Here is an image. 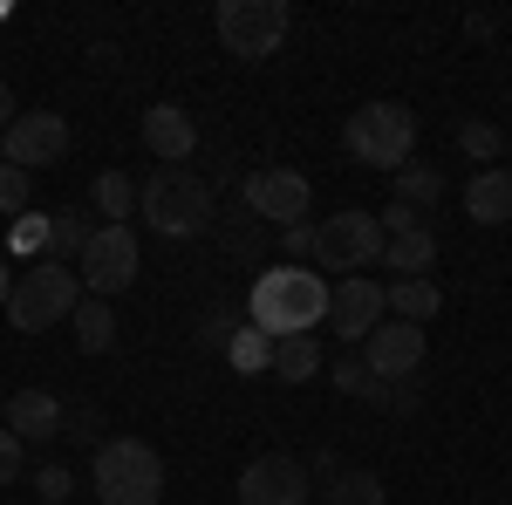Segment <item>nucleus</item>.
I'll list each match as a JSON object with an SVG mask.
<instances>
[{"mask_svg": "<svg viewBox=\"0 0 512 505\" xmlns=\"http://www.w3.org/2000/svg\"><path fill=\"white\" fill-rule=\"evenodd\" d=\"M246 314H253V328L267 335V342H287V335H315L321 321H328V280L315 267H267L253 273V287H246Z\"/></svg>", "mask_w": 512, "mask_h": 505, "instance_id": "1", "label": "nucleus"}, {"mask_svg": "<svg viewBox=\"0 0 512 505\" xmlns=\"http://www.w3.org/2000/svg\"><path fill=\"white\" fill-rule=\"evenodd\" d=\"M137 219L158 239H198L212 226V185L198 171H185V164H158L137 185Z\"/></svg>", "mask_w": 512, "mask_h": 505, "instance_id": "2", "label": "nucleus"}, {"mask_svg": "<svg viewBox=\"0 0 512 505\" xmlns=\"http://www.w3.org/2000/svg\"><path fill=\"white\" fill-rule=\"evenodd\" d=\"M96 505H164V458L144 437H110L96 444Z\"/></svg>", "mask_w": 512, "mask_h": 505, "instance_id": "3", "label": "nucleus"}, {"mask_svg": "<svg viewBox=\"0 0 512 505\" xmlns=\"http://www.w3.org/2000/svg\"><path fill=\"white\" fill-rule=\"evenodd\" d=\"M82 301V273L62 267V260H28V267L14 273V294H7V321L21 328V335H41V328H55V321H69Z\"/></svg>", "mask_w": 512, "mask_h": 505, "instance_id": "4", "label": "nucleus"}, {"mask_svg": "<svg viewBox=\"0 0 512 505\" xmlns=\"http://www.w3.org/2000/svg\"><path fill=\"white\" fill-rule=\"evenodd\" d=\"M342 144H349L355 164H369V171H403L410 151H417V117L403 110V103H362L342 130Z\"/></svg>", "mask_w": 512, "mask_h": 505, "instance_id": "5", "label": "nucleus"}, {"mask_svg": "<svg viewBox=\"0 0 512 505\" xmlns=\"http://www.w3.org/2000/svg\"><path fill=\"white\" fill-rule=\"evenodd\" d=\"M212 28H219V41H226V55L267 62V55H280L294 14H287V0H219V7H212Z\"/></svg>", "mask_w": 512, "mask_h": 505, "instance_id": "6", "label": "nucleus"}, {"mask_svg": "<svg viewBox=\"0 0 512 505\" xmlns=\"http://www.w3.org/2000/svg\"><path fill=\"white\" fill-rule=\"evenodd\" d=\"M315 260L321 273H362L383 260V219L376 212H335L328 226H315Z\"/></svg>", "mask_w": 512, "mask_h": 505, "instance_id": "7", "label": "nucleus"}, {"mask_svg": "<svg viewBox=\"0 0 512 505\" xmlns=\"http://www.w3.org/2000/svg\"><path fill=\"white\" fill-rule=\"evenodd\" d=\"M82 294H96V301H117L123 287L137 280V233L130 226H96L89 233V246H82Z\"/></svg>", "mask_w": 512, "mask_h": 505, "instance_id": "8", "label": "nucleus"}, {"mask_svg": "<svg viewBox=\"0 0 512 505\" xmlns=\"http://www.w3.org/2000/svg\"><path fill=\"white\" fill-rule=\"evenodd\" d=\"M69 151V123L55 117V110H21V117L0 130V164H14V171H48V164H62Z\"/></svg>", "mask_w": 512, "mask_h": 505, "instance_id": "9", "label": "nucleus"}, {"mask_svg": "<svg viewBox=\"0 0 512 505\" xmlns=\"http://www.w3.org/2000/svg\"><path fill=\"white\" fill-rule=\"evenodd\" d=\"M308 198H315V192H308V178L287 171V164H260V171L246 178V212H253L260 226H280V233L308 219Z\"/></svg>", "mask_w": 512, "mask_h": 505, "instance_id": "10", "label": "nucleus"}, {"mask_svg": "<svg viewBox=\"0 0 512 505\" xmlns=\"http://www.w3.org/2000/svg\"><path fill=\"white\" fill-rule=\"evenodd\" d=\"M383 314H390V287L369 280V273H349V280L328 287V328H335L342 342H369V335L383 328Z\"/></svg>", "mask_w": 512, "mask_h": 505, "instance_id": "11", "label": "nucleus"}, {"mask_svg": "<svg viewBox=\"0 0 512 505\" xmlns=\"http://www.w3.org/2000/svg\"><path fill=\"white\" fill-rule=\"evenodd\" d=\"M239 505H308V465L287 458V451H267L239 471Z\"/></svg>", "mask_w": 512, "mask_h": 505, "instance_id": "12", "label": "nucleus"}, {"mask_svg": "<svg viewBox=\"0 0 512 505\" xmlns=\"http://www.w3.org/2000/svg\"><path fill=\"white\" fill-rule=\"evenodd\" d=\"M362 362H369L376 383H403V376H417V369H424V328L390 314V321L362 342Z\"/></svg>", "mask_w": 512, "mask_h": 505, "instance_id": "13", "label": "nucleus"}, {"mask_svg": "<svg viewBox=\"0 0 512 505\" xmlns=\"http://www.w3.org/2000/svg\"><path fill=\"white\" fill-rule=\"evenodd\" d=\"M144 144H151L158 164H185V157L198 151V123L185 117L178 103H151V110H144Z\"/></svg>", "mask_w": 512, "mask_h": 505, "instance_id": "14", "label": "nucleus"}, {"mask_svg": "<svg viewBox=\"0 0 512 505\" xmlns=\"http://www.w3.org/2000/svg\"><path fill=\"white\" fill-rule=\"evenodd\" d=\"M62 403H55V389H14L7 396V430L21 437V444H35V437H55L62 430Z\"/></svg>", "mask_w": 512, "mask_h": 505, "instance_id": "15", "label": "nucleus"}, {"mask_svg": "<svg viewBox=\"0 0 512 505\" xmlns=\"http://www.w3.org/2000/svg\"><path fill=\"white\" fill-rule=\"evenodd\" d=\"M465 219H478V226H506L512 219V171L506 164L472 171V185H465Z\"/></svg>", "mask_w": 512, "mask_h": 505, "instance_id": "16", "label": "nucleus"}, {"mask_svg": "<svg viewBox=\"0 0 512 505\" xmlns=\"http://www.w3.org/2000/svg\"><path fill=\"white\" fill-rule=\"evenodd\" d=\"M383 267L403 273V280H424L437 267V233L431 226H417V233H390L383 239Z\"/></svg>", "mask_w": 512, "mask_h": 505, "instance_id": "17", "label": "nucleus"}, {"mask_svg": "<svg viewBox=\"0 0 512 505\" xmlns=\"http://www.w3.org/2000/svg\"><path fill=\"white\" fill-rule=\"evenodd\" d=\"M96 233V212H82V205H62V212H48V260H82V246Z\"/></svg>", "mask_w": 512, "mask_h": 505, "instance_id": "18", "label": "nucleus"}, {"mask_svg": "<svg viewBox=\"0 0 512 505\" xmlns=\"http://www.w3.org/2000/svg\"><path fill=\"white\" fill-rule=\"evenodd\" d=\"M69 328H76V349H82V355L117 349V314H110V301H96V294H82V301H76Z\"/></svg>", "mask_w": 512, "mask_h": 505, "instance_id": "19", "label": "nucleus"}, {"mask_svg": "<svg viewBox=\"0 0 512 505\" xmlns=\"http://www.w3.org/2000/svg\"><path fill=\"white\" fill-rule=\"evenodd\" d=\"M390 178H396V205L437 219V198H444V171H437V164H403V171H390Z\"/></svg>", "mask_w": 512, "mask_h": 505, "instance_id": "20", "label": "nucleus"}, {"mask_svg": "<svg viewBox=\"0 0 512 505\" xmlns=\"http://www.w3.org/2000/svg\"><path fill=\"white\" fill-rule=\"evenodd\" d=\"M267 369H274L280 383H315L321 376V342L315 335H287V342H274V362H267Z\"/></svg>", "mask_w": 512, "mask_h": 505, "instance_id": "21", "label": "nucleus"}, {"mask_svg": "<svg viewBox=\"0 0 512 505\" xmlns=\"http://www.w3.org/2000/svg\"><path fill=\"white\" fill-rule=\"evenodd\" d=\"M89 205H96L103 226H123V219H137V185H130L123 171H103V178L89 185Z\"/></svg>", "mask_w": 512, "mask_h": 505, "instance_id": "22", "label": "nucleus"}, {"mask_svg": "<svg viewBox=\"0 0 512 505\" xmlns=\"http://www.w3.org/2000/svg\"><path fill=\"white\" fill-rule=\"evenodd\" d=\"M437 308H444V287H437V280H396L390 287V314L396 321H417V328H424Z\"/></svg>", "mask_w": 512, "mask_h": 505, "instance_id": "23", "label": "nucleus"}, {"mask_svg": "<svg viewBox=\"0 0 512 505\" xmlns=\"http://www.w3.org/2000/svg\"><path fill=\"white\" fill-rule=\"evenodd\" d=\"M458 151L472 157L478 171H492V164H499V157H506V130H499V123H485V117L458 123Z\"/></svg>", "mask_w": 512, "mask_h": 505, "instance_id": "24", "label": "nucleus"}, {"mask_svg": "<svg viewBox=\"0 0 512 505\" xmlns=\"http://www.w3.org/2000/svg\"><path fill=\"white\" fill-rule=\"evenodd\" d=\"M226 362H233L239 376H260V369L274 362V342H267L260 328H233V342H226Z\"/></svg>", "mask_w": 512, "mask_h": 505, "instance_id": "25", "label": "nucleus"}, {"mask_svg": "<svg viewBox=\"0 0 512 505\" xmlns=\"http://www.w3.org/2000/svg\"><path fill=\"white\" fill-rule=\"evenodd\" d=\"M383 478L376 471H335V485H328V505H383Z\"/></svg>", "mask_w": 512, "mask_h": 505, "instance_id": "26", "label": "nucleus"}, {"mask_svg": "<svg viewBox=\"0 0 512 505\" xmlns=\"http://www.w3.org/2000/svg\"><path fill=\"white\" fill-rule=\"evenodd\" d=\"M7 253H21V260H41V253H48V212H21V219L7 226Z\"/></svg>", "mask_w": 512, "mask_h": 505, "instance_id": "27", "label": "nucleus"}, {"mask_svg": "<svg viewBox=\"0 0 512 505\" xmlns=\"http://www.w3.org/2000/svg\"><path fill=\"white\" fill-rule=\"evenodd\" d=\"M328 383L342 389V396H383V389H390V383H376V376H369V362H362V355H342V362L328 369Z\"/></svg>", "mask_w": 512, "mask_h": 505, "instance_id": "28", "label": "nucleus"}, {"mask_svg": "<svg viewBox=\"0 0 512 505\" xmlns=\"http://www.w3.org/2000/svg\"><path fill=\"white\" fill-rule=\"evenodd\" d=\"M28 198H35V178H28V171H14V164H0V219H21V212H28Z\"/></svg>", "mask_w": 512, "mask_h": 505, "instance_id": "29", "label": "nucleus"}, {"mask_svg": "<svg viewBox=\"0 0 512 505\" xmlns=\"http://www.w3.org/2000/svg\"><path fill=\"white\" fill-rule=\"evenodd\" d=\"M280 246H287V267H308V260H315V219L287 226V233H280Z\"/></svg>", "mask_w": 512, "mask_h": 505, "instance_id": "30", "label": "nucleus"}, {"mask_svg": "<svg viewBox=\"0 0 512 505\" xmlns=\"http://www.w3.org/2000/svg\"><path fill=\"white\" fill-rule=\"evenodd\" d=\"M35 492H41L48 505H69V492H76V478H69L62 465H41V471H35Z\"/></svg>", "mask_w": 512, "mask_h": 505, "instance_id": "31", "label": "nucleus"}, {"mask_svg": "<svg viewBox=\"0 0 512 505\" xmlns=\"http://www.w3.org/2000/svg\"><path fill=\"white\" fill-rule=\"evenodd\" d=\"M21 471H28V444H21L14 430H0V485H14Z\"/></svg>", "mask_w": 512, "mask_h": 505, "instance_id": "32", "label": "nucleus"}, {"mask_svg": "<svg viewBox=\"0 0 512 505\" xmlns=\"http://www.w3.org/2000/svg\"><path fill=\"white\" fill-rule=\"evenodd\" d=\"M417 226H424V212H410V205H396V198H390V212H383V239H390V233H417Z\"/></svg>", "mask_w": 512, "mask_h": 505, "instance_id": "33", "label": "nucleus"}, {"mask_svg": "<svg viewBox=\"0 0 512 505\" xmlns=\"http://www.w3.org/2000/svg\"><path fill=\"white\" fill-rule=\"evenodd\" d=\"M198 342H205V349H226V342H233V321H226V314H205V321H198Z\"/></svg>", "mask_w": 512, "mask_h": 505, "instance_id": "34", "label": "nucleus"}, {"mask_svg": "<svg viewBox=\"0 0 512 505\" xmlns=\"http://www.w3.org/2000/svg\"><path fill=\"white\" fill-rule=\"evenodd\" d=\"M0 123H14V89L0 82Z\"/></svg>", "mask_w": 512, "mask_h": 505, "instance_id": "35", "label": "nucleus"}, {"mask_svg": "<svg viewBox=\"0 0 512 505\" xmlns=\"http://www.w3.org/2000/svg\"><path fill=\"white\" fill-rule=\"evenodd\" d=\"M7 294H14V267L0 260V308H7Z\"/></svg>", "mask_w": 512, "mask_h": 505, "instance_id": "36", "label": "nucleus"}]
</instances>
